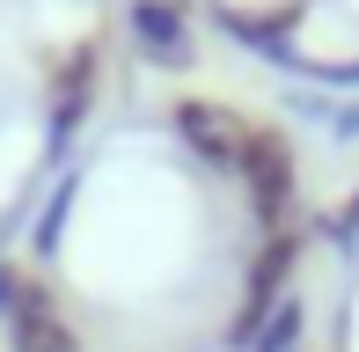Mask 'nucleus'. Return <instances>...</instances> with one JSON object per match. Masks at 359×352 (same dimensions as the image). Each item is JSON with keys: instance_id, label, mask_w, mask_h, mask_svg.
Returning a JSON list of instances; mask_svg holds the SVG:
<instances>
[{"instance_id": "f257e3e1", "label": "nucleus", "mask_w": 359, "mask_h": 352, "mask_svg": "<svg viewBox=\"0 0 359 352\" xmlns=\"http://www.w3.org/2000/svg\"><path fill=\"white\" fill-rule=\"evenodd\" d=\"M301 257H308V235H301V228H271L264 243H257V257L242 264V301H235V316H227V330H220L227 352H250V345H257V330L271 323V309L293 294Z\"/></svg>"}, {"instance_id": "f03ea898", "label": "nucleus", "mask_w": 359, "mask_h": 352, "mask_svg": "<svg viewBox=\"0 0 359 352\" xmlns=\"http://www.w3.org/2000/svg\"><path fill=\"white\" fill-rule=\"evenodd\" d=\"M242 184V198H250L257 228H286L293 198H301V162H293V140L279 125H242V147H235V169H227Z\"/></svg>"}, {"instance_id": "7ed1b4c3", "label": "nucleus", "mask_w": 359, "mask_h": 352, "mask_svg": "<svg viewBox=\"0 0 359 352\" xmlns=\"http://www.w3.org/2000/svg\"><path fill=\"white\" fill-rule=\"evenodd\" d=\"M125 37L147 52V67L161 74H191L198 67V29H191L184 0H125Z\"/></svg>"}, {"instance_id": "20e7f679", "label": "nucleus", "mask_w": 359, "mask_h": 352, "mask_svg": "<svg viewBox=\"0 0 359 352\" xmlns=\"http://www.w3.org/2000/svg\"><path fill=\"white\" fill-rule=\"evenodd\" d=\"M95 81H103V52H95V44H74L67 74H59V88H52V110H44V154H52V162L74 147L81 133H88Z\"/></svg>"}, {"instance_id": "39448f33", "label": "nucleus", "mask_w": 359, "mask_h": 352, "mask_svg": "<svg viewBox=\"0 0 359 352\" xmlns=\"http://www.w3.org/2000/svg\"><path fill=\"white\" fill-rule=\"evenodd\" d=\"M293 22H301V0H286V8H213V29H220V37H235L242 52H264L279 74H293V81H301Z\"/></svg>"}, {"instance_id": "423d86ee", "label": "nucleus", "mask_w": 359, "mask_h": 352, "mask_svg": "<svg viewBox=\"0 0 359 352\" xmlns=\"http://www.w3.org/2000/svg\"><path fill=\"white\" fill-rule=\"evenodd\" d=\"M169 125H176V140H184V147L198 154L205 169H235V147H242V118H235L227 103H213V95H176Z\"/></svg>"}, {"instance_id": "0eeeda50", "label": "nucleus", "mask_w": 359, "mask_h": 352, "mask_svg": "<svg viewBox=\"0 0 359 352\" xmlns=\"http://www.w3.org/2000/svg\"><path fill=\"white\" fill-rule=\"evenodd\" d=\"M8 352H88V345H81V330L67 323L59 294L44 286V294L29 301V309L15 316V323H8Z\"/></svg>"}, {"instance_id": "6e6552de", "label": "nucleus", "mask_w": 359, "mask_h": 352, "mask_svg": "<svg viewBox=\"0 0 359 352\" xmlns=\"http://www.w3.org/2000/svg\"><path fill=\"white\" fill-rule=\"evenodd\" d=\"M74 205H81V162H67V176L44 191L37 220H29V257H37V264H59V257H67V220H74Z\"/></svg>"}, {"instance_id": "1a4fd4ad", "label": "nucleus", "mask_w": 359, "mask_h": 352, "mask_svg": "<svg viewBox=\"0 0 359 352\" xmlns=\"http://www.w3.org/2000/svg\"><path fill=\"white\" fill-rule=\"evenodd\" d=\"M301 345H308V301H301V294H286L279 309H271V323L257 330V345H250V352H301Z\"/></svg>"}, {"instance_id": "9d476101", "label": "nucleus", "mask_w": 359, "mask_h": 352, "mask_svg": "<svg viewBox=\"0 0 359 352\" xmlns=\"http://www.w3.org/2000/svg\"><path fill=\"white\" fill-rule=\"evenodd\" d=\"M37 294H44V279H37V271H29V264H15V257H0V330H8L15 316L37 301Z\"/></svg>"}, {"instance_id": "9b49d317", "label": "nucleus", "mask_w": 359, "mask_h": 352, "mask_svg": "<svg viewBox=\"0 0 359 352\" xmlns=\"http://www.w3.org/2000/svg\"><path fill=\"white\" fill-rule=\"evenodd\" d=\"M323 243H330V250H345V257L359 250V191L337 205V213H323Z\"/></svg>"}, {"instance_id": "f8f14e48", "label": "nucleus", "mask_w": 359, "mask_h": 352, "mask_svg": "<svg viewBox=\"0 0 359 352\" xmlns=\"http://www.w3.org/2000/svg\"><path fill=\"white\" fill-rule=\"evenodd\" d=\"M286 110H293V118H308V125H330V110H337V103H330V95H316V88H293V95H286Z\"/></svg>"}, {"instance_id": "ddd939ff", "label": "nucleus", "mask_w": 359, "mask_h": 352, "mask_svg": "<svg viewBox=\"0 0 359 352\" xmlns=\"http://www.w3.org/2000/svg\"><path fill=\"white\" fill-rule=\"evenodd\" d=\"M330 140H337V147H352V140H359V103H337V110H330Z\"/></svg>"}, {"instance_id": "4468645a", "label": "nucleus", "mask_w": 359, "mask_h": 352, "mask_svg": "<svg viewBox=\"0 0 359 352\" xmlns=\"http://www.w3.org/2000/svg\"><path fill=\"white\" fill-rule=\"evenodd\" d=\"M0 235H8V228H0Z\"/></svg>"}]
</instances>
